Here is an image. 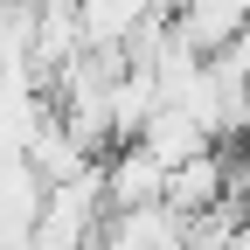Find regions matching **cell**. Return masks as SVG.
<instances>
[{"mask_svg": "<svg viewBox=\"0 0 250 250\" xmlns=\"http://www.w3.org/2000/svg\"><path fill=\"white\" fill-rule=\"evenodd\" d=\"M98 167H104V202H111V208H139V202H160V181H167V167L153 160V153H146L139 139L111 146Z\"/></svg>", "mask_w": 250, "mask_h": 250, "instance_id": "6da1fadb", "label": "cell"}, {"mask_svg": "<svg viewBox=\"0 0 250 250\" xmlns=\"http://www.w3.org/2000/svg\"><path fill=\"white\" fill-rule=\"evenodd\" d=\"M223 174H229V160H223L215 146H202V153H188V160H174V167H167L160 202H174L181 215H202V208L223 202Z\"/></svg>", "mask_w": 250, "mask_h": 250, "instance_id": "7a4b0ae2", "label": "cell"}, {"mask_svg": "<svg viewBox=\"0 0 250 250\" xmlns=\"http://www.w3.org/2000/svg\"><path fill=\"white\" fill-rule=\"evenodd\" d=\"M174 21V35L188 42V49H202V56H215L236 28L250 21V0H181V7L167 14Z\"/></svg>", "mask_w": 250, "mask_h": 250, "instance_id": "3957f363", "label": "cell"}, {"mask_svg": "<svg viewBox=\"0 0 250 250\" xmlns=\"http://www.w3.org/2000/svg\"><path fill=\"white\" fill-rule=\"evenodd\" d=\"M146 153H153V160H160V167H174V160H188V153H202V146H215L208 132H202V118H188L174 98H160V104H153L146 111V125H139V132H132Z\"/></svg>", "mask_w": 250, "mask_h": 250, "instance_id": "277c9868", "label": "cell"}]
</instances>
